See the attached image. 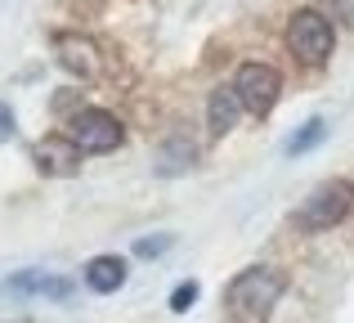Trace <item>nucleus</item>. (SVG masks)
Masks as SVG:
<instances>
[{"label":"nucleus","mask_w":354,"mask_h":323,"mask_svg":"<svg viewBox=\"0 0 354 323\" xmlns=\"http://www.w3.org/2000/svg\"><path fill=\"white\" fill-rule=\"evenodd\" d=\"M171 247H175V234H153V238H139V243H135V256L157 261V256H166Z\"/></svg>","instance_id":"4468645a"},{"label":"nucleus","mask_w":354,"mask_h":323,"mask_svg":"<svg viewBox=\"0 0 354 323\" xmlns=\"http://www.w3.org/2000/svg\"><path fill=\"white\" fill-rule=\"evenodd\" d=\"M337 14L346 18V23H354V0H337Z\"/></svg>","instance_id":"dca6fc26"},{"label":"nucleus","mask_w":354,"mask_h":323,"mask_svg":"<svg viewBox=\"0 0 354 323\" xmlns=\"http://www.w3.org/2000/svg\"><path fill=\"white\" fill-rule=\"evenodd\" d=\"M193 158H198V149H193L184 135H175V140H166L162 153H157V175H180V171H189Z\"/></svg>","instance_id":"9b49d317"},{"label":"nucleus","mask_w":354,"mask_h":323,"mask_svg":"<svg viewBox=\"0 0 354 323\" xmlns=\"http://www.w3.org/2000/svg\"><path fill=\"white\" fill-rule=\"evenodd\" d=\"M81 279H86L90 292H99V297H113V292L126 288L130 270H126V261H121V256H95V261H86Z\"/></svg>","instance_id":"1a4fd4ad"},{"label":"nucleus","mask_w":354,"mask_h":323,"mask_svg":"<svg viewBox=\"0 0 354 323\" xmlns=\"http://www.w3.org/2000/svg\"><path fill=\"white\" fill-rule=\"evenodd\" d=\"M238 113H242V104H238V95L229 86L211 90V99H207V126H211V135H229L238 126Z\"/></svg>","instance_id":"9d476101"},{"label":"nucleus","mask_w":354,"mask_h":323,"mask_svg":"<svg viewBox=\"0 0 354 323\" xmlns=\"http://www.w3.org/2000/svg\"><path fill=\"white\" fill-rule=\"evenodd\" d=\"M287 292V274L283 270H269V265H251L242 270L238 279H229L225 288V306L234 323H265L274 315V306L283 301Z\"/></svg>","instance_id":"f257e3e1"},{"label":"nucleus","mask_w":354,"mask_h":323,"mask_svg":"<svg viewBox=\"0 0 354 323\" xmlns=\"http://www.w3.org/2000/svg\"><path fill=\"white\" fill-rule=\"evenodd\" d=\"M68 140L81 153H113L126 140V131H121V122L108 108H77L72 122H68Z\"/></svg>","instance_id":"20e7f679"},{"label":"nucleus","mask_w":354,"mask_h":323,"mask_svg":"<svg viewBox=\"0 0 354 323\" xmlns=\"http://www.w3.org/2000/svg\"><path fill=\"white\" fill-rule=\"evenodd\" d=\"M18 323H36V319H18Z\"/></svg>","instance_id":"f3484780"},{"label":"nucleus","mask_w":354,"mask_h":323,"mask_svg":"<svg viewBox=\"0 0 354 323\" xmlns=\"http://www.w3.org/2000/svg\"><path fill=\"white\" fill-rule=\"evenodd\" d=\"M54 54H59V63L81 81H95L99 72H104L95 41H86V36H77V32H54Z\"/></svg>","instance_id":"0eeeda50"},{"label":"nucleus","mask_w":354,"mask_h":323,"mask_svg":"<svg viewBox=\"0 0 354 323\" xmlns=\"http://www.w3.org/2000/svg\"><path fill=\"white\" fill-rule=\"evenodd\" d=\"M198 297H202V283L198 279H184L180 288L171 292V310H175V315H189V310L198 306Z\"/></svg>","instance_id":"ddd939ff"},{"label":"nucleus","mask_w":354,"mask_h":323,"mask_svg":"<svg viewBox=\"0 0 354 323\" xmlns=\"http://www.w3.org/2000/svg\"><path fill=\"white\" fill-rule=\"evenodd\" d=\"M77 292V283L63 279V274H45V270H18L14 279L0 283V297H14V301H27V297H45V301H68Z\"/></svg>","instance_id":"423d86ee"},{"label":"nucleus","mask_w":354,"mask_h":323,"mask_svg":"<svg viewBox=\"0 0 354 323\" xmlns=\"http://www.w3.org/2000/svg\"><path fill=\"white\" fill-rule=\"evenodd\" d=\"M36 171L41 175H77L81 171V149L68 140V135H45L36 144Z\"/></svg>","instance_id":"6e6552de"},{"label":"nucleus","mask_w":354,"mask_h":323,"mask_svg":"<svg viewBox=\"0 0 354 323\" xmlns=\"http://www.w3.org/2000/svg\"><path fill=\"white\" fill-rule=\"evenodd\" d=\"M332 45H337V32H332L328 18H323L319 9H296L292 23H287V50L301 63L319 68V63L332 59Z\"/></svg>","instance_id":"f03ea898"},{"label":"nucleus","mask_w":354,"mask_h":323,"mask_svg":"<svg viewBox=\"0 0 354 323\" xmlns=\"http://www.w3.org/2000/svg\"><path fill=\"white\" fill-rule=\"evenodd\" d=\"M229 90L238 95L242 113H251V117H269V113L278 108V95H283V77H278L274 63H242Z\"/></svg>","instance_id":"7ed1b4c3"},{"label":"nucleus","mask_w":354,"mask_h":323,"mask_svg":"<svg viewBox=\"0 0 354 323\" xmlns=\"http://www.w3.org/2000/svg\"><path fill=\"white\" fill-rule=\"evenodd\" d=\"M350 216V189L341 180L323 184V189H314L310 198H305V207L296 211V229H305V234H328L332 225H341V220Z\"/></svg>","instance_id":"39448f33"},{"label":"nucleus","mask_w":354,"mask_h":323,"mask_svg":"<svg viewBox=\"0 0 354 323\" xmlns=\"http://www.w3.org/2000/svg\"><path fill=\"white\" fill-rule=\"evenodd\" d=\"M5 140H14V108L0 104V144H5Z\"/></svg>","instance_id":"2eb2a0df"},{"label":"nucleus","mask_w":354,"mask_h":323,"mask_svg":"<svg viewBox=\"0 0 354 323\" xmlns=\"http://www.w3.org/2000/svg\"><path fill=\"white\" fill-rule=\"evenodd\" d=\"M323 140H328V122H323V117H310V122L296 126V135L287 140V158H305V153H314Z\"/></svg>","instance_id":"f8f14e48"}]
</instances>
